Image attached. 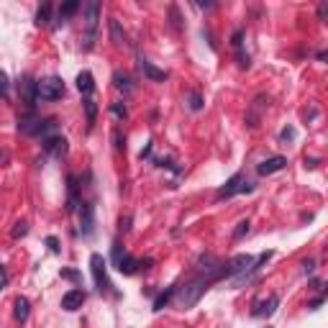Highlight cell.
Returning <instances> with one entry per match:
<instances>
[{
    "label": "cell",
    "mask_w": 328,
    "mask_h": 328,
    "mask_svg": "<svg viewBox=\"0 0 328 328\" xmlns=\"http://www.w3.org/2000/svg\"><path fill=\"white\" fill-rule=\"evenodd\" d=\"M241 44H244V31L239 29V31L231 36V47H233V49H241Z\"/></svg>",
    "instance_id": "d590c367"
},
{
    "label": "cell",
    "mask_w": 328,
    "mask_h": 328,
    "mask_svg": "<svg viewBox=\"0 0 328 328\" xmlns=\"http://www.w3.org/2000/svg\"><path fill=\"white\" fill-rule=\"evenodd\" d=\"M323 297L326 295H321V297H315V300H311V303H308V308H311V311H318V308L323 305Z\"/></svg>",
    "instance_id": "f35d334b"
},
{
    "label": "cell",
    "mask_w": 328,
    "mask_h": 328,
    "mask_svg": "<svg viewBox=\"0 0 328 328\" xmlns=\"http://www.w3.org/2000/svg\"><path fill=\"white\" fill-rule=\"evenodd\" d=\"M90 272H93L95 287L100 293H113V285H111V279H108V262L103 259V254H93V257H90Z\"/></svg>",
    "instance_id": "277c9868"
},
{
    "label": "cell",
    "mask_w": 328,
    "mask_h": 328,
    "mask_svg": "<svg viewBox=\"0 0 328 328\" xmlns=\"http://www.w3.org/2000/svg\"><path fill=\"white\" fill-rule=\"evenodd\" d=\"M251 262H254L251 254H236L233 259L221 262V267H218V275H215V282H218V279H229V277L241 275V272H244L246 267H249Z\"/></svg>",
    "instance_id": "5b68a950"
},
{
    "label": "cell",
    "mask_w": 328,
    "mask_h": 328,
    "mask_svg": "<svg viewBox=\"0 0 328 328\" xmlns=\"http://www.w3.org/2000/svg\"><path fill=\"white\" fill-rule=\"evenodd\" d=\"M139 69L144 72V77H147V80H151V82H164V80L169 77V75H167V72H164V69L154 67V65H151V62H149L147 57H139Z\"/></svg>",
    "instance_id": "5bb4252c"
},
{
    "label": "cell",
    "mask_w": 328,
    "mask_h": 328,
    "mask_svg": "<svg viewBox=\"0 0 328 328\" xmlns=\"http://www.w3.org/2000/svg\"><path fill=\"white\" fill-rule=\"evenodd\" d=\"M77 213H80V231L85 239H90L95 233V205L87 203V200H80Z\"/></svg>",
    "instance_id": "52a82bcc"
},
{
    "label": "cell",
    "mask_w": 328,
    "mask_h": 328,
    "mask_svg": "<svg viewBox=\"0 0 328 328\" xmlns=\"http://www.w3.org/2000/svg\"><path fill=\"white\" fill-rule=\"evenodd\" d=\"M295 136H297V131L293 129V126H285V129L279 131V139L282 141H295Z\"/></svg>",
    "instance_id": "836d02e7"
},
{
    "label": "cell",
    "mask_w": 328,
    "mask_h": 328,
    "mask_svg": "<svg viewBox=\"0 0 328 328\" xmlns=\"http://www.w3.org/2000/svg\"><path fill=\"white\" fill-rule=\"evenodd\" d=\"M5 285H8V272H5L3 267H0V293L5 290Z\"/></svg>",
    "instance_id": "ab89813d"
},
{
    "label": "cell",
    "mask_w": 328,
    "mask_h": 328,
    "mask_svg": "<svg viewBox=\"0 0 328 328\" xmlns=\"http://www.w3.org/2000/svg\"><path fill=\"white\" fill-rule=\"evenodd\" d=\"M277 305H279V297L277 295H269V300H259V303H254L251 315L254 318H269L272 313L277 311Z\"/></svg>",
    "instance_id": "4fadbf2b"
},
{
    "label": "cell",
    "mask_w": 328,
    "mask_h": 328,
    "mask_svg": "<svg viewBox=\"0 0 328 328\" xmlns=\"http://www.w3.org/2000/svg\"><path fill=\"white\" fill-rule=\"evenodd\" d=\"M187 108H190V111H203V95H200L197 93V90H193V93H190L187 95Z\"/></svg>",
    "instance_id": "484cf974"
},
{
    "label": "cell",
    "mask_w": 328,
    "mask_h": 328,
    "mask_svg": "<svg viewBox=\"0 0 328 328\" xmlns=\"http://www.w3.org/2000/svg\"><path fill=\"white\" fill-rule=\"evenodd\" d=\"M175 293H177V287H175V285H172V287H167V290H164V293H162L157 300H154V308H151V311H157V313H159L162 308H164V305H167L169 300H172V295H175Z\"/></svg>",
    "instance_id": "cb8c5ba5"
},
{
    "label": "cell",
    "mask_w": 328,
    "mask_h": 328,
    "mask_svg": "<svg viewBox=\"0 0 328 328\" xmlns=\"http://www.w3.org/2000/svg\"><path fill=\"white\" fill-rule=\"evenodd\" d=\"M0 98H3V100L11 98V80H8V75L3 69H0Z\"/></svg>",
    "instance_id": "4316f807"
},
{
    "label": "cell",
    "mask_w": 328,
    "mask_h": 328,
    "mask_svg": "<svg viewBox=\"0 0 328 328\" xmlns=\"http://www.w3.org/2000/svg\"><path fill=\"white\" fill-rule=\"evenodd\" d=\"M169 18H172V29H175V31H180L182 29V21H180V13H177V5H169Z\"/></svg>",
    "instance_id": "d6a6232c"
},
{
    "label": "cell",
    "mask_w": 328,
    "mask_h": 328,
    "mask_svg": "<svg viewBox=\"0 0 328 328\" xmlns=\"http://www.w3.org/2000/svg\"><path fill=\"white\" fill-rule=\"evenodd\" d=\"M67 190H69V197H67V211H69V213H75L77 208H80V197H77V190H80V185H77V177H75V175H69V177H67Z\"/></svg>",
    "instance_id": "ac0fdd59"
},
{
    "label": "cell",
    "mask_w": 328,
    "mask_h": 328,
    "mask_svg": "<svg viewBox=\"0 0 328 328\" xmlns=\"http://www.w3.org/2000/svg\"><path fill=\"white\" fill-rule=\"evenodd\" d=\"M272 254H275V251H262L259 257H257V262H251L249 267H246V269L241 272V275H236V277H233L231 287L236 290V287H241L244 282H251V279H254V275H257V272H259V269L264 267V264H267V262L272 259Z\"/></svg>",
    "instance_id": "8992f818"
},
{
    "label": "cell",
    "mask_w": 328,
    "mask_h": 328,
    "mask_svg": "<svg viewBox=\"0 0 328 328\" xmlns=\"http://www.w3.org/2000/svg\"><path fill=\"white\" fill-rule=\"evenodd\" d=\"M59 275H62V279H69V282H82V275H80V272L77 269H62L59 272Z\"/></svg>",
    "instance_id": "1f68e13d"
},
{
    "label": "cell",
    "mask_w": 328,
    "mask_h": 328,
    "mask_svg": "<svg viewBox=\"0 0 328 328\" xmlns=\"http://www.w3.org/2000/svg\"><path fill=\"white\" fill-rule=\"evenodd\" d=\"M82 108H85V115H87V129H93V123L98 118V103L93 98H85L82 100Z\"/></svg>",
    "instance_id": "603a6c76"
},
{
    "label": "cell",
    "mask_w": 328,
    "mask_h": 328,
    "mask_svg": "<svg viewBox=\"0 0 328 328\" xmlns=\"http://www.w3.org/2000/svg\"><path fill=\"white\" fill-rule=\"evenodd\" d=\"M36 98L44 100V103H51V100L65 98V82L59 77H44L36 80Z\"/></svg>",
    "instance_id": "7a4b0ae2"
},
{
    "label": "cell",
    "mask_w": 328,
    "mask_h": 328,
    "mask_svg": "<svg viewBox=\"0 0 328 328\" xmlns=\"http://www.w3.org/2000/svg\"><path fill=\"white\" fill-rule=\"evenodd\" d=\"M149 154H151V141H149L147 147L141 149V154H139V157H141V159H149Z\"/></svg>",
    "instance_id": "ee69618b"
},
{
    "label": "cell",
    "mask_w": 328,
    "mask_h": 328,
    "mask_svg": "<svg viewBox=\"0 0 328 328\" xmlns=\"http://www.w3.org/2000/svg\"><path fill=\"white\" fill-rule=\"evenodd\" d=\"M13 315H16V321L18 323H26L29 321V315H31V303H29V297H23V295H18L16 297V303H13Z\"/></svg>",
    "instance_id": "2e32d148"
},
{
    "label": "cell",
    "mask_w": 328,
    "mask_h": 328,
    "mask_svg": "<svg viewBox=\"0 0 328 328\" xmlns=\"http://www.w3.org/2000/svg\"><path fill=\"white\" fill-rule=\"evenodd\" d=\"M267 105H269V98H267V95H259V98L251 103V111H249V115H246V123H249V129H257V126H259L262 111H264Z\"/></svg>",
    "instance_id": "7c38bea8"
},
{
    "label": "cell",
    "mask_w": 328,
    "mask_h": 328,
    "mask_svg": "<svg viewBox=\"0 0 328 328\" xmlns=\"http://www.w3.org/2000/svg\"><path fill=\"white\" fill-rule=\"evenodd\" d=\"M318 16H321V21H326V16H328V3H321V8H318Z\"/></svg>",
    "instance_id": "b9f144b4"
},
{
    "label": "cell",
    "mask_w": 328,
    "mask_h": 328,
    "mask_svg": "<svg viewBox=\"0 0 328 328\" xmlns=\"http://www.w3.org/2000/svg\"><path fill=\"white\" fill-rule=\"evenodd\" d=\"M303 272H305V275H313V272H315V259H305L303 262Z\"/></svg>",
    "instance_id": "74e56055"
},
{
    "label": "cell",
    "mask_w": 328,
    "mask_h": 328,
    "mask_svg": "<svg viewBox=\"0 0 328 328\" xmlns=\"http://www.w3.org/2000/svg\"><path fill=\"white\" fill-rule=\"evenodd\" d=\"M41 149L51 154L54 159H65L67 157V151H69V144L65 136H59V133H54V136H47V139H41Z\"/></svg>",
    "instance_id": "9c48e42d"
},
{
    "label": "cell",
    "mask_w": 328,
    "mask_h": 328,
    "mask_svg": "<svg viewBox=\"0 0 328 328\" xmlns=\"http://www.w3.org/2000/svg\"><path fill=\"white\" fill-rule=\"evenodd\" d=\"M241 182H244V175H241V172H236V175L215 193V200H229V197H233V195L241 190Z\"/></svg>",
    "instance_id": "9a60e30c"
},
{
    "label": "cell",
    "mask_w": 328,
    "mask_h": 328,
    "mask_svg": "<svg viewBox=\"0 0 328 328\" xmlns=\"http://www.w3.org/2000/svg\"><path fill=\"white\" fill-rule=\"evenodd\" d=\"M77 90L85 98H90V93L95 90V77H93V72H87V69H82L80 75H77Z\"/></svg>",
    "instance_id": "d6986e66"
},
{
    "label": "cell",
    "mask_w": 328,
    "mask_h": 328,
    "mask_svg": "<svg viewBox=\"0 0 328 328\" xmlns=\"http://www.w3.org/2000/svg\"><path fill=\"white\" fill-rule=\"evenodd\" d=\"M154 259H139V269H151Z\"/></svg>",
    "instance_id": "7bdbcfd3"
},
{
    "label": "cell",
    "mask_w": 328,
    "mask_h": 328,
    "mask_svg": "<svg viewBox=\"0 0 328 328\" xmlns=\"http://www.w3.org/2000/svg\"><path fill=\"white\" fill-rule=\"evenodd\" d=\"M39 121H41V118L36 115L33 111H29V115H23L21 121H18V131L26 133V136H33V133H36V126H39Z\"/></svg>",
    "instance_id": "ffe728a7"
},
{
    "label": "cell",
    "mask_w": 328,
    "mask_h": 328,
    "mask_svg": "<svg viewBox=\"0 0 328 328\" xmlns=\"http://www.w3.org/2000/svg\"><path fill=\"white\" fill-rule=\"evenodd\" d=\"M108 31H111L113 47H123V44H126V33L121 29V23H118V18H111V21H108Z\"/></svg>",
    "instance_id": "44dd1931"
},
{
    "label": "cell",
    "mask_w": 328,
    "mask_h": 328,
    "mask_svg": "<svg viewBox=\"0 0 328 328\" xmlns=\"http://www.w3.org/2000/svg\"><path fill=\"white\" fill-rule=\"evenodd\" d=\"M213 285V277H208L203 275V272H197V275L187 282L185 287H177V300H180V305L182 308H193L197 305V300L205 295V290Z\"/></svg>",
    "instance_id": "6da1fadb"
},
{
    "label": "cell",
    "mask_w": 328,
    "mask_h": 328,
    "mask_svg": "<svg viewBox=\"0 0 328 328\" xmlns=\"http://www.w3.org/2000/svg\"><path fill=\"white\" fill-rule=\"evenodd\" d=\"M8 159H11V154H8V151H0V167H5Z\"/></svg>",
    "instance_id": "f6af8a7d"
},
{
    "label": "cell",
    "mask_w": 328,
    "mask_h": 328,
    "mask_svg": "<svg viewBox=\"0 0 328 328\" xmlns=\"http://www.w3.org/2000/svg\"><path fill=\"white\" fill-rule=\"evenodd\" d=\"M85 300H87V293H85V290H80V287L69 290V293L62 295V311L75 313V311H80V308L85 305Z\"/></svg>",
    "instance_id": "30bf717a"
},
{
    "label": "cell",
    "mask_w": 328,
    "mask_h": 328,
    "mask_svg": "<svg viewBox=\"0 0 328 328\" xmlns=\"http://www.w3.org/2000/svg\"><path fill=\"white\" fill-rule=\"evenodd\" d=\"M131 221H133V218H131V215H121V221H118V229H121V231L126 233V231H129V229H131Z\"/></svg>",
    "instance_id": "8d00e7d4"
},
{
    "label": "cell",
    "mask_w": 328,
    "mask_h": 328,
    "mask_svg": "<svg viewBox=\"0 0 328 328\" xmlns=\"http://www.w3.org/2000/svg\"><path fill=\"white\" fill-rule=\"evenodd\" d=\"M113 87H115V90H121L123 95L133 93V80H131V75H126V72L115 69V72H113Z\"/></svg>",
    "instance_id": "e0dca14e"
},
{
    "label": "cell",
    "mask_w": 328,
    "mask_h": 328,
    "mask_svg": "<svg viewBox=\"0 0 328 328\" xmlns=\"http://www.w3.org/2000/svg\"><path fill=\"white\" fill-rule=\"evenodd\" d=\"M26 233H29V223H26V221H18V223L13 226V231H11L13 239H23Z\"/></svg>",
    "instance_id": "f1b7e54d"
},
{
    "label": "cell",
    "mask_w": 328,
    "mask_h": 328,
    "mask_svg": "<svg viewBox=\"0 0 328 328\" xmlns=\"http://www.w3.org/2000/svg\"><path fill=\"white\" fill-rule=\"evenodd\" d=\"M49 21H51V5L44 3L39 11H36V26H49Z\"/></svg>",
    "instance_id": "d4e9b609"
},
{
    "label": "cell",
    "mask_w": 328,
    "mask_h": 328,
    "mask_svg": "<svg viewBox=\"0 0 328 328\" xmlns=\"http://www.w3.org/2000/svg\"><path fill=\"white\" fill-rule=\"evenodd\" d=\"M111 113L118 118V121H126V118H129V111H126L123 103H113V105H111Z\"/></svg>",
    "instance_id": "f546056e"
},
{
    "label": "cell",
    "mask_w": 328,
    "mask_h": 328,
    "mask_svg": "<svg viewBox=\"0 0 328 328\" xmlns=\"http://www.w3.org/2000/svg\"><path fill=\"white\" fill-rule=\"evenodd\" d=\"M318 164H321V159H308L305 157V169H315Z\"/></svg>",
    "instance_id": "60d3db41"
},
{
    "label": "cell",
    "mask_w": 328,
    "mask_h": 328,
    "mask_svg": "<svg viewBox=\"0 0 328 328\" xmlns=\"http://www.w3.org/2000/svg\"><path fill=\"white\" fill-rule=\"evenodd\" d=\"M80 8H82L80 0H69V3H62V5H59V21H57V23H65L69 16H75V13L80 11Z\"/></svg>",
    "instance_id": "7402d4cb"
},
{
    "label": "cell",
    "mask_w": 328,
    "mask_h": 328,
    "mask_svg": "<svg viewBox=\"0 0 328 328\" xmlns=\"http://www.w3.org/2000/svg\"><path fill=\"white\" fill-rule=\"evenodd\" d=\"M82 13H85V26H87V33L85 39H82V49L90 51L95 44V31H98V21H100V5L95 3V0H90V3H85V8H82Z\"/></svg>",
    "instance_id": "3957f363"
},
{
    "label": "cell",
    "mask_w": 328,
    "mask_h": 328,
    "mask_svg": "<svg viewBox=\"0 0 328 328\" xmlns=\"http://www.w3.org/2000/svg\"><path fill=\"white\" fill-rule=\"evenodd\" d=\"M47 246H49V251H51V254H59V251H62V246H59V239H57V236H47Z\"/></svg>",
    "instance_id": "e575fe53"
},
{
    "label": "cell",
    "mask_w": 328,
    "mask_h": 328,
    "mask_svg": "<svg viewBox=\"0 0 328 328\" xmlns=\"http://www.w3.org/2000/svg\"><path fill=\"white\" fill-rule=\"evenodd\" d=\"M287 167V157H269V159H264V162H259V167H257V172L262 177H269V175H275V172H282Z\"/></svg>",
    "instance_id": "8fae6325"
},
{
    "label": "cell",
    "mask_w": 328,
    "mask_h": 328,
    "mask_svg": "<svg viewBox=\"0 0 328 328\" xmlns=\"http://www.w3.org/2000/svg\"><path fill=\"white\" fill-rule=\"evenodd\" d=\"M113 147L115 151H126V136L121 133V129H113Z\"/></svg>",
    "instance_id": "83f0119b"
},
{
    "label": "cell",
    "mask_w": 328,
    "mask_h": 328,
    "mask_svg": "<svg viewBox=\"0 0 328 328\" xmlns=\"http://www.w3.org/2000/svg\"><path fill=\"white\" fill-rule=\"evenodd\" d=\"M249 226H251L249 221H241L239 226H236V231H233V241H241V239H244V236H246V233H249Z\"/></svg>",
    "instance_id": "4dcf8cb0"
},
{
    "label": "cell",
    "mask_w": 328,
    "mask_h": 328,
    "mask_svg": "<svg viewBox=\"0 0 328 328\" xmlns=\"http://www.w3.org/2000/svg\"><path fill=\"white\" fill-rule=\"evenodd\" d=\"M18 95H21V103L29 108V111H33L36 103H39V98H36V80L31 75H23L18 80Z\"/></svg>",
    "instance_id": "ba28073f"
}]
</instances>
